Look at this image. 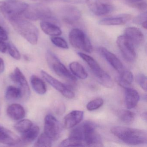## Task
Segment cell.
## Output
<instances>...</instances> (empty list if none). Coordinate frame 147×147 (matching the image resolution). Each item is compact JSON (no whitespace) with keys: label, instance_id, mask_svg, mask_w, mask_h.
Segmentation results:
<instances>
[{"label":"cell","instance_id":"cell-1","mask_svg":"<svg viewBox=\"0 0 147 147\" xmlns=\"http://www.w3.org/2000/svg\"><path fill=\"white\" fill-rule=\"evenodd\" d=\"M96 129L95 124L90 121H86L74 128L70 135L83 140L85 145L102 147L103 146L102 140Z\"/></svg>","mask_w":147,"mask_h":147},{"label":"cell","instance_id":"cell-2","mask_svg":"<svg viewBox=\"0 0 147 147\" xmlns=\"http://www.w3.org/2000/svg\"><path fill=\"white\" fill-rule=\"evenodd\" d=\"M111 131L115 136L127 144L139 145L147 143V132L144 130L117 126L112 127Z\"/></svg>","mask_w":147,"mask_h":147},{"label":"cell","instance_id":"cell-3","mask_svg":"<svg viewBox=\"0 0 147 147\" xmlns=\"http://www.w3.org/2000/svg\"><path fill=\"white\" fill-rule=\"evenodd\" d=\"M13 29L32 45L37 44L38 30L32 23L20 17L9 20Z\"/></svg>","mask_w":147,"mask_h":147},{"label":"cell","instance_id":"cell-4","mask_svg":"<svg viewBox=\"0 0 147 147\" xmlns=\"http://www.w3.org/2000/svg\"><path fill=\"white\" fill-rule=\"evenodd\" d=\"M23 14L26 19L32 21L41 20L50 21L55 24L57 22L56 19L51 10L43 4L29 5Z\"/></svg>","mask_w":147,"mask_h":147},{"label":"cell","instance_id":"cell-5","mask_svg":"<svg viewBox=\"0 0 147 147\" xmlns=\"http://www.w3.org/2000/svg\"><path fill=\"white\" fill-rule=\"evenodd\" d=\"M46 59L50 67L58 76L71 82L76 81V77L67 69L53 52L48 51L46 54Z\"/></svg>","mask_w":147,"mask_h":147},{"label":"cell","instance_id":"cell-6","mask_svg":"<svg viewBox=\"0 0 147 147\" xmlns=\"http://www.w3.org/2000/svg\"><path fill=\"white\" fill-rule=\"evenodd\" d=\"M69 43L76 49L91 53L93 48L91 42L84 32L78 29L71 30L69 35Z\"/></svg>","mask_w":147,"mask_h":147},{"label":"cell","instance_id":"cell-7","mask_svg":"<svg viewBox=\"0 0 147 147\" xmlns=\"http://www.w3.org/2000/svg\"><path fill=\"white\" fill-rule=\"evenodd\" d=\"M29 5L25 2L11 1L5 2L2 13L8 20L20 17L28 7Z\"/></svg>","mask_w":147,"mask_h":147},{"label":"cell","instance_id":"cell-8","mask_svg":"<svg viewBox=\"0 0 147 147\" xmlns=\"http://www.w3.org/2000/svg\"><path fill=\"white\" fill-rule=\"evenodd\" d=\"M117 43L124 59L129 62H133L136 57L135 46L125 35L119 36Z\"/></svg>","mask_w":147,"mask_h":147},{"label":"cell","instance_id":"cell-9","mask_svg":"<svg viewBox=\"0 0 147 147\" xmlns=\"http://www.w3.org/2000/svg\"><path fill=\"white\" fill-rule=\"evenodd\" d=\"M44 133L52 141H56L60 137L61 133L60 122L51 114L46 115L45 118Z\"/></svg>","mask_w":147,"mask_h":147},{"label":"cell","instance_id":"cell-10","mask_svg":"<svg viewBox=\"0 0 147 147\" xmlns=\"http://www.w3.org/2000/svg\"><path fill=\"white\" fill-rule=\"evenodd\" d=\"M41 74L43 78L56 90L61 93L63 96L69 99H72L75 96L74 92L63 83L49 74L45 71L42 70Z\"/></svg>","mask_w":147,"mask_h":147},{"label":"cell","instance_id":"cell-11","mask_svg":"<svg viewBox=\"0 0 147 147\" xmlns=\"http://www.w3.org/2000/svg\"><path fill=\"white\" fill-rule=\"evenodd\" d=\"M87 1L90 11L96 16L106 15L113 11L115 8L111 4L101 2L99 0H87Z\"/></svg>","mask_w":147,"mask_h":147},{"label":"cell","instance_id":"cell-12","mask_svg":"<svg viewBox=\"0 0 147 147\" xmlns=\"http://www.w3.org/2000/svg\"><path fill=\"white\" fill-rule=\"evenodd\" d=\"M10 78L13 81L18 84L22 91V98L28 99L30 94V90L24 75L19 68H16L14 72L10 75Z\"/></svg>","mask_w":147,"mask_h":147},{"label":"cell","instance_id":"cell-13","mask_svg":"<svg viewBox=\"0 0 147 147\" xmlns=\"http://www.w3.org/2000/svg\"><path fill=\"white\" fill-rule=\"evenodd\" d=\"M62 18L64 22L69 24H73L79 21L81 18V13L76 7L68 5L62 10Z\"/></svg>","mask_w":147,"mask_h":147},{"label":"cell","instance_id":"cell-14","mask_svg":"<svg viewBox=\"0 0 147 147\" xmlns=\"http://www.w3.org/2000/svg\"><path fill=\"white\" fill-rule=\"evenodd\" d=\"M99 51L103 57L115 70L120 74L123 71V65L122 62L114 54L103 47L100 48Z\"/></svg>","mask_w":147,"mask_h":147},{"label":"cell","instance_id":"cell-15","mask_svg":"<svg viewBox=\"0 0 147 147\" xmlns=\"http://www.w3.org/2000/svg\"><path fill=\"white\" fill-rule=\"evenodd\" d=\"M124 35L134 46H139L144 42V36L139 29L135 27H127L125 30Z\"/></svg>","mask_w":147,"mask_h":147},{"label":"cell","instance_id":"cell-16","mask_svg":"<svg viewBox=\"0 0 147 147\" xmlns=\"http://www.w3.org/2000/svg\"><path fill=\"white\" fill-rule=\"evenodd\" d=\"M84 117V112L83 111L75 110L67 114L64 118V127L66 129L74 128L79 124Z\"/></svg>","mask_w":147,"mask_h":147},{"label":"cell","instance_id":"cell-17","mask_svg":"<svg viewBox=\"0 0 147 147\" xmlns=\"http://www.w3.org/2000/svg\"><path fill=\"white\" fill-rule=\"evenodd\" d=\"M0 142L10 146L20 144V138L12 131L0 126Z\"/></svg>","mask_w":147,"mask_h":147},{"label":"cell","instance_id":"cell-18","mask_svg":"<svg viewBox=\"0 0 147 147\" xmlns=\"http://www.w3.org/2000/svg\"><path fill=\"white\" fill-rule=\"evenodd\" d=\"M131 15L128 14H120L115 17L104 18L100 20L99 24L103 26L123 25L131 20Z\"/></svg>","mask_w":147,"mask_h":147},{"label":"cell","instance_id":"cell-19","mask_svg":"<svg viewBox=\"0 0 147 147\" xmlns=\"http://www.w3.org/2000/svg\"><path fill=\"white\" fill-rule=\"evenodd\" d=\"M125 89V103L126 108L131 109L135 108L139 100V95L136 90L131 87Z\"/></svg>","mask_w":147,"mask_h":147},{"label":"cell","instance_id":"cell-20","mask_svg":"<svg viewBox=\"0 0 147 147\" xmlns=\"http://www.w3.org/2000/svg\"><path fill=\"white\" fill-rule=\"evenodd\" d=\"M7 115L10 118L14 120H20L24 117L25 111L21 105L13 104L9 105L7 109Z\"/></svg>","mask_w":147,"mask_h":147},{"label":"cell","instance_id":"cell-21","mask_svg":"<svg viewBox=\"0 0 147 147\" xmlns=\"http://www.w3.org/2000/svg\"><path fill=\"white\" fill-rule=\"evenodd\" d=\"M40 27L45 34L52 36H57L61 35L62 32L60 27L55 23L48 21L40 22Z\"/></svg>","mask_w":147,"mask_h":147},{"label":"cell","instance_id":"cell-22","mask_svg":"<svg viewBox=\"0 0 147 147\" xmlns=\"http://www.w3.org/2000/svg\"><path fill=\"white\" fill-rule=\"evenodd\" d=\"M39 128L37 125L32 126L30 129L22 133L20 138V144H26L30 143L36 139L38 135Z\"/></svg>","mask_w":147,"mask_h":147},{"label":"cell","instance_id":"cell-23","mask_svg":"<svg viewBox=\"0 0 147 147\" xmlns=\"http://www.w3.org/2000/svg\"><path fill=\"white\" fill-rule=\"evenodd\" d=\"M30 82L34 91L40 95L44 94L47 91V87L44 82L39 77L33 75L30 78Z\"/></svg>","mask_w":147,"mask_h":147},{"label":"cell","instance_id":"cell-24","mask_svg":"<svg viewBox=\"0 0 147 147\" xmlns=\"http://www.w3.org/2000/svg\"><path fill=\"white\" fill-rule=\"evenodd\" d=\"M133 81V75L132 73L128 70H123L120 73L118 79V83L119 86L124 88L130 87Z\"/></svg>","mask_w":147,"mask_h":147},{"label":"cell","instance_id":"cell-25","mask_svg":"<svg viewBox=\"0 0 147 147\" xmlns=\"http://www.w3.org/2000/svg\"><path fill=\"white\" fill-rule=\"evenodd\" d=\"M69 68L74 75L80 79L87 78L88 74L82 65L77 62H73L69 64Z\"/></svg>","mask_w":147,"mask_h":147},{"label":"cell","instance_id":"cell-26","mask_svg":"<svg viewBox=\"0 0 147 147\" xmlns=\"http://www.w3.org/2000/svg\"><path fill=\"white\" fill-rule=\"evenodd\" d=\"M116 114L121 121L128 124L132 123L135 120V113L129 110H119Z\"/></svg>","mask_w":147,"mask_h":147},{"label":"cell","instance_id":"cell-27","mask_svg":"<svg viewBox=\"0 0 147 147\" xmlns=\"http://www.w3.org/2000/svg\"><path fill=\"white\" fill-rule=\"evenodd\" d=\"M7 99L9 100H15L23 98L21 89L13 86H9L7 89L5 94Z\"/></svg>","mask_w":147,"mask_h":147},{"label":"cell","instance_id":"cell-28","mask_svg":"<svg viewBox=\"0 0 147 147\" xmlns=\"http://www.w3.org/2000/svg\"><path fill=\"white\" fill-rule=\"evenodd\" d=\"M85 146L84 142L75 137L69 136V137L63 141L60 147H78Z\"/></svg>","mask_w":147,"mask_h":147},{"label":"cell","instance_id":"cell-29","mask_svg":"<svg viewBox=\"0 0 147 147\" xmlns=\"http://www.w3.org/2000/svg\"><path fill=\"white\" fill-rule=\"evenodd\" d=\"M32 126V123L29 119H24L20 120L14 125L16 130L20 133H23L27 131Z\"/></svg>","mask_w":147,"mask_h":147},{"label":"cell","instance_id":"cell-30","mask_svg":"<svg viewBox=\"0 0 147 147\" xmlns=\"http://www.w3.org/2000/svg\"><path fill=\"white\" fill-rule=\"evenodd\" d=\"M52 140L45 133L41 134L34 144L35 147H49L52 146Z\"/></svg>","mask_w":147,"mask_h":147},{"label":"cell","instance_id":"cell-31","mask_svg":"<svg viewBox=\"0 0 147 147\" xmlns=\"http://www.w3.org/2000/svg\"><path fill=\"white\" fill-rule=\"evenodd\" d=\"M104 104V100L102 98L95 99L88 103L86 108L88 111H93L100 108Z\"/></svg>","mask_w":147,"mask_h":147},{"label":"cell","instance_id":"cell-32","mask_svg":"<svg viewBox=\"0 0 147 147\" xmlns=\"http://www.w3.org/2000/svg\"><path fill=\"white\" fill-rule=\"evenodd\" d=\"M52 43L58 48L63 49H68L69 48L67 43L65 39L60 37L53 36L51 38Z\"/></svg>","mask_w":147,"mask_h":147},{"label":"cell","instance_id":"cell-33","mask_svg":"<svg viewBox=\"0 0 147 147\" xmlns=\"http://www.w3.org/2000/svg\"><path fill=\"white\" fill-rule=\"evenodd\" d=\"M7 50L10 55L16 60H20L21 58V55L17 48L11 42L7 43Z\"/></svg>","mask_w":147,"mask_h":147},{"label":"cell","instance_id":"cell-34","mask_svg":"<svg viewBox=\"0 0 147 147\" xmlns=\"http://www.w3.org/2000/svg\"><path fill=\"white\" fill-rule=\"evenodd\" d=\"M136 81L139 86L144 91H147V77L143 74H139L136 76Z\"/></svg>","mask_w":147,"mask_h":147},{"label":"cell","instance_id":"cell-35","mask_svg":"<svg viewBox=\"0 0 147 147\" xmlns=\"http://www.w3.org/2000/svg\"><path fill=\"white\" fill-rule=\"evenodd\" d=\"M147 15L146 12L139 14L133 18V23L138 25H141L143 23L147 21Z\"/></svg>","mask_w":147,"mask_h":147},{"label":"cell","instance_id":"cell-36","mask_svg":"<svg viewBox=\"0 0 147 147\" xmlns=\"http://www.w3.org/2000/svg\"><path fill=\"white\" fill-rule=\"evenodd\" d=\"M131 4V6L132 7L137 8L140 11H146V10H147V3L146 2H144V1L140 2L139 1V2Z\"/></svg>","mask_w":147,"mask_h":147},{"label":"cell","instance_id":"cell-37","mask_svg":"<svg viewBox=\"0 0 147 147\" xmlns=\"http://www.w3.org/2000/svg\"><path fill=\"white\" fill-rule=\"evenodd\" d=\"M8 39V35L6 31L0 26V40L6 41Z\"/></svg>","mask_w":147,"mask_h":147},{"label":"cell","instance_id":"cell-38","mask_svg":"<svg viewBox=\"0 0 147 147\" xmlns=\"http://www.w3.org/2000/svg\"><path fill=\"white\" fill-rule=\"evenodd\" d=\"M7 50V43L5 42L3 40H0V52L5 53Z\"/></svg>","mask_w":147,"mask_h":147},{"label":"cell","instance_id":"cell-39","mask_svg":"<svg viewBox=\"0 0 147 147\" xmlns=\"http://www.w3.org/2000/svg\"><path fill=\"white\" fill-rule=\"evenodd\" d=\"M5 63L2 58L0 57V74L3 73L5 70Z\"/></svg>","mask_w":147,"mask_h":147},{"label":"cell","instance_id":"cell-40","mask_svg":"<svg viewBox=\"0 0 147 147\" xmlns=\"http://www.w3.org/2000/svg\"><path fill=\"white\" fill-rule=\"evenodd\" d=\"M143 1V0H126V1L130 4L139 2V1Z\"/></svg>","mask_w":147,"mask_h":147},{"label":"cell","instance_id":"cell-41","mask_svg":"<svg viewBox=\"0 0 147 147\" xmlns=\"http://www.w3.org/2000/svg\"><path fill=\"white\" fill-rule=\"evenodd\" d=\"M4 4H5L4 1H0V12H2Z\"/></svg>","mask_w":147,"mask_h":147},{"label":"cell","instance_id":"cell-42","mask_svg":"<svg viewBox=\"0 0 147 147\" xmlns=\"http://www.w3.org/2000/svg\"><path fill=\"white\" fill-rule=\"evenodd\" d=\"M141 25L142 26L143 28H144L145 29H147V21H145V22L143 23L142 24H141Z\"/></svg>","mask_w":147,"mask_h":147},{"label":"cell","instance_id":"cell-43","mask_svg":"<svg viewBox=\"0 0 147 147\" xmlns=\"http://www.w3.org/2000/svg\"><path fill=\"white\" fill-rule=\"evenodd\" d=\"M1 108H0V114H1Z\"/></svg>","mask_w":147,"mask_h":147},{"label":"cell","instance_id":"cell-44","mask_svg":"<svg viewBox=\"0 0 147 147\" xmlns=\"http://www.w3.org/2000/svg\"><path fill=\"white\" fill-rule=\"evenodd\" d=\"M32 1H37V0H32Z\"/></svg>","mask_w":147,"mask_h":147}]
</instances>
